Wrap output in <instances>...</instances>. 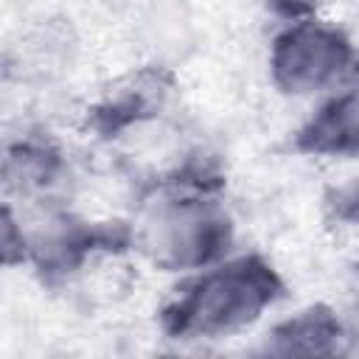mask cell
Listing matches in <instances>:
<instances>
[{"label":"cell","instance_id":"obj_1","mask_svg":"<svg viewBox=\"0 0 359 359\" xmlns=\"http://www.w3.org/2000/svg\"><path fill=\"white\" fill-rule=\"evenodd\" d=\"M286 283L258 252L210 264L182 280L160 309V328L171 339H216L252 325Z\"/></svg>","mask_w":359,"mask_h":359},{"label":"cell","instance_id":"obj_2","mask_svg":"<svg viewBox=\"0 0 359 359\" xmlns=\"http://www.w3.org/2000/svg\"><path fill=\"white\" fill-rule=\"evenodd\" d=\"M233 244V219L213 188L157 185L135 227V247L165 272L219 264Z\"/></svg>","mask_w":359,"mask_h":359},{"label":"cell","instance_id":"obj_3","mask_svg":"<svg viewBox=\"0 0 359 359\" xmlns=\"http://www.w3.org/2000/svg\"><path fill=\"white\" fill-rule=\"evenodd\" d=\"M359 65L356 48L337 25L297 20L269 48V76L283 95H311L345 81Z\"/></svg>","mask_w":359,"mask_h":359},{"label":"cell","instance_id":"obj_4","mask_svg":"<svg viewBox=\"0 0 359 359\" xmlns=\"http://www.w3.org/2000/svg\"><path fill=\"white\" fill-rule=\"evenodd\" d=\"M135 244V230L123 222H87L70 213H50L42 227L22 230V261L42 280L53 283L76 272L95 252H121Z\"/></svg>","mask_w":359,"mask_h":359},{"label":"cell","instance_id":"obj_5","mask_svg":"<svg viewBox=\"0 0 359 359\" xmlns=\"http://www.w3.org/2000/svg\"><path fill=\"white\" fill-rule=\"evenodd\" d=\"M171 93V76L154 67H143L115 87H109L98 104L90 107L87 123L101 137H118L121 132L154 118Z\"/></svg>","mask_w":359,"mask_h":359},{"label":"cell","instance_id":"obj_6","mask_svg":"<svg viewBox=\"0 0 359 359\" xmlns=\"http://www.w3.org/2000/svg\"><path fill=\"white\" fill-rule=\"evenodd\" d=\"M292 146L314 157H359V79L317 107L297 126Z\"/></svg>","mask_w":359,"mask_h":359},{"label":"cell","instance_id":"obj_7","mask_svg":"<svg viewBox=\"0 0 359 359\" xmlns=\"http://www.w3.org/2000/svg\"><path fill=\"white\" fill-rule=\"evenodd\" d=\"M272 356H342L348 353V331L337 311L325 303L300 309L280 320L264 342Z\"/></svg>","mask_w":359,"mask_h":359},{"label":"cell","instance_id":"obj_8","mask_svg":"<svg viewBox=\"0 0 359 359\" xmlns=\"http://www.w3.org/2000/svg\"><path fill=\"white\" fill-rule=\"evenodd\" d=\"M6 185L17 194H39L62 174V151L42 137H22L6 151Z\"/></svg>","mask_w":359,"mask_h":359},{"label":"cell","instance_id":"obj_9","mask_svg":"<svg viewBox=\"0 0 359 359\" xmlns=\"http://www.w3.org/2000/svg\"><path fill=\"white\" fill-rule=\"evenodd\" d=\"M325 210L334 222L348 224V227H359V182L331 188L325 194Z\"/></svg>","mask_w":359,"mask_h":359},{"label":"cell","instance_id":"obj_10","mask_svg":"<svg viewBox=\"0 0 359 359\" xmlns=\"http://www.w3.org/2000/svg\"><path fill=\"white\" fill-rule=\"evenodd\" d=\"M328 3H331V0H264V6H266L269 11H275L278 17L292 20V22L309 20L317 8L328 6Z\"/></svg>","mask_w":359,"mask_h":359},{"label":"cell","instance_id":"obj_11","mask_svg":"<svg viewBox=\"0 0 359 359\" xmlns=\"http://www.w3.org/2000/svg\"><path fill=\"white\" fill-rule=\"evenodd\" d=\"M353 309H356V320H359V266H356V280H353Z\"/></svg>","mask_w":359,"mask_h":359}]
</instances>
